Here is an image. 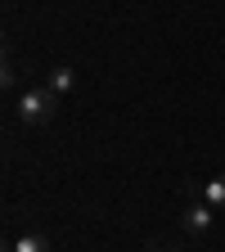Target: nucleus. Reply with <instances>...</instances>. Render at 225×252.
I'll return each mask as SVG.
<instances>
[{
  "label": "nucleus",
  "mask_w": 225,
  "mask_h": 252,
  "mask_svg": "<svg viewBox=\"0 0 225 252\" xmlns=\"http://www.w3.org/2000/svg\"><path fill=\"white\" fill-rule=\"evenodd\" d=\"M54 113H59V94H54L50 86H32V90L18 94V117H23L27 126H45Z\"/></svg>",
  "instance_id": "f257e3e1"
},
{
  "label": "nucleus",
  "mask_w": 225,
  "mask_h": 252,
  "mask_svg": "<svg viewBox=\"0 0 225 252\" xmlns=\"http://www.w3.org/2000/svg\"><path fill=\"white\" fill-rule=\"evenodd\" d=\"M180 225H185L189 234H207V230H212V207H207L203 198H194V203L185 207V216H180Z\"/></svg>",
  "instance_id": "f03ea898"
},
{
  "label": "nucleus",
  "mask_w": 225,
  "mask_h": 252,
  "mask_svg": "<svg viewBox=\"0 0 225 252\" xmlns=\"http://www.w3.org/2000/svg\"><path fill=\"white\" fill-rule=\"evenodd\" d=\"M194 198H203L212 212H225V176H216L207 185H194Z\"/></svg>",
  "instance_id": "7ed1b4c3"
},
{
  "label": "nucleus",
  "mask_w": 225,
  "mask_h": 252,
  "mask_svg": "<svg viewBox=\"0 0 225 252\" xmlns=\"http://www.w3.org/2000/svg\"><path fill=\"white\" fill-rule=\"evenodd\" d=\"M45 86H50V90H54V94H68V90H72V86H77V72H72V68H54V72H50V81H45Z\"/></svg>",
  "instance_id": "20e7f679"
},
{
  "label": "nucleus",
  "mask_w": 225,
  "mask_h": 252,
  "mask_svg": "<svg viewBox=\"0 0 225 252\" xmlns=\"http://www.w3.org/2000/svg\"><path fill=\"white\" fill-rule=\"evenodd\" d=\"M9 252H50V239L45 234H23L9 243Z\"/></svg>",
  "instance_id": "39448f33"
},
{
  "label": "nucleus",
  "mask_w": 225,
  "mask_h": 252,
  "mask_svg": "<svg viewBox=\"0 0 225 252\" xmlns=\"http://www.w3.org/2000/svg\"><path fill=\"white\" fill-rule=\"evenodd\" d=\"M0 81H5V86H14V81H18V72H14V59H5V72H0Z\"/></svg>",
  "instance_id": "423d86ee"
}]
</instances>
